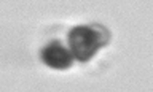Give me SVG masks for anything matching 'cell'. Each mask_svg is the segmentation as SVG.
<instances>
[{
	"label": "cell",
	"mask_w": 153,
	"mask_h": 92,
	"mask_svg": "<svg viewBox=\"0 0 153 92\" xmlns=\"http://www.w3.org/2000/svg\"><path fill=\"white\" fill-rule=\"evenodd\" d=\"M42 60L45 62L48 67L56 70H65L72 65L74 56H72L70 49L62 46L59 41H53L46 45L42 51Z\"/></svg>",
	"instance_id": "7a4b0ae2"
},
{
	"label": "cell",
	"mask_w": 153,
	"mask_h": 92,
	"mask_svg": "<svg viewBox=\"0 0 153 92\" xmlns=\"http://www.w3.org/2000/svg\"><path fill=\"white\" fill-rule=\"evenodd\" d=\"M108 40V35L104 29L94 26H78L69 32L67 43L74 59L86 62L97 52Z\"/></svg>",
	"instance_id": "6da1fadb"
}]
</instances>
